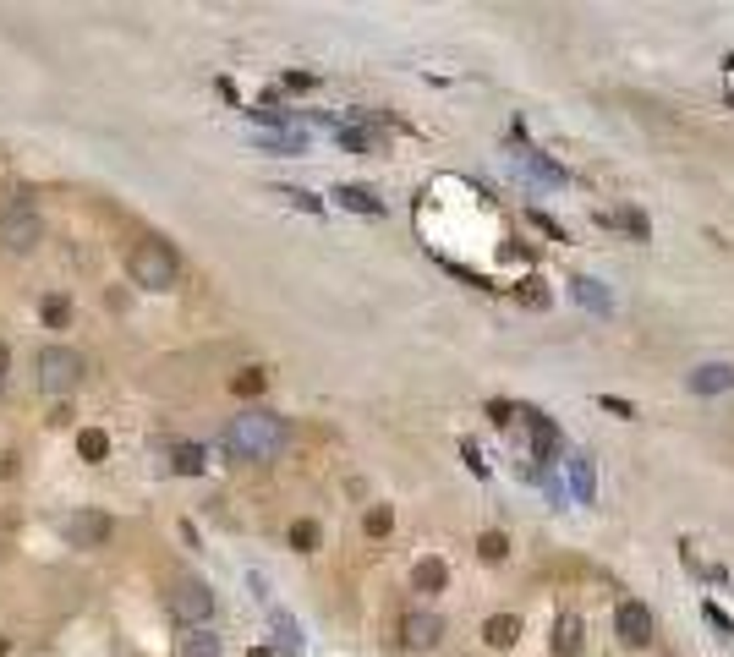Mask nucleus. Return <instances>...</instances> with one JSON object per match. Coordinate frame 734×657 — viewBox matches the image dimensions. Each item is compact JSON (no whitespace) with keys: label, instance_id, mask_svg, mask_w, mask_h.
Segmentation results:
<instances>
[{"label":"nucleus","instance_id":"nucleus-26","mask_svg":"<svg viewBox=\"0 0 734 657\" xmlns=\"http://www.w3.org/2000/svg\"><path fill=\"white\" fill-rule=\"evenodd\" d=\"M5 367H11V351H5V345H0V378H5Z\"/></svg>","mask_w":734,"mask_h":657},{"label":"nucleus","instance_id":"nucleus-4","mask_svg":"<svg viewBox=\"0 0 734 657\" xmlns=\"http://www.w3.org/2000/svg\"><path fill=\"white\" fill-rule=\"evenodd\" d=\"M170 614L181 620V625H208V614H214V592L203 587V581H192V576H181L176 587H170Z\"/></svg>","mask_w":734,"mask_h":657},{"label":"nucleus","instance_id":"nucleus-18","mask_svg":"<svg viewBox=\"0 0 734 657\" xmlns=\"http://www.w3.org/2000/svg\"><path fill=\"white\" fill-rule=\"evenodd\" d=\"M291 548H296V554H313V548H318V526H313V521H296V526H291Z\"/></svg>","mask_w":734,"mask_h":657},{"label":"nucleus","instance_id":"nucleus-23","mask_svg":"<svg viewBox=\"0 0 734 657\" xmlns=\"http://www.w3.org/2000/svg\"><path fill=\"white\" fill-rule=\"evenodd\" d=\"M713 384H718V389H724V384H734V378H729V367H702L697 389H713Z\"/></svg>","mask_w":734,"mask_h":657},{"label":"nucleus","instance_id":"nucleus-20","mask_svg":"<svg viewBox=\"0 0 734 657\" xmlns=\"http://www.w3.org/2000/svg\"><path fill=\"white\" fill-rule=\"evenodd\" d=\"M477 554L494 565V559H505L510 554V543H505V532H483V543H477Z\"/></svg>","mask_w":734,"mask_h":657},{"label":"nucleus","instance_id":"nucleus-10","mask_svg":"<svg viewBox=\"0 0 734 657\" xmlns=\"http://www.w3.org/2000/svg\"><path fill=\"white\" fill-rule=\"evenodd\" d=\"M483 636H488V647H516V636H521V620H516V614H494V620L483 625Z\"/></svg>","mask_w":734,"mask_h":657},{"label":"nucleus","instance_id":"nucleus-28","mask_svg":"<svg viewBox=\"0 0 734 657\" xmlns=\"http://www.w3.org/2000/svg\"><path fill=\"white\" fill-rule=\"evenodd\" d=\"M5 647H11V641H5V636H0V657H5Z\"/></svg>","mask_w":734,"mask_h":657},{"label":"nucleus","instance_id":"nucleus-3","mask_svg":"<svg viewBox=\"0 0 734 657\" xmlns=\"http://www.w3.org/2000/svg\"><path fill=\"white\" fill-rule=\"evenodd\" d=\"M126 269H132V280H137L143 291H170L176 274H181V263H176V252H170L165 241H137L132 258H126Z\"/></svg>","mask_w":734,"mask_h":657},{"label":"nucleus","instance_id":"nucleus-11","mask_svg":"<svg viewBox=\"0 0 734 657\" xmlns=\"http://www.w3.org/2000/svg\"><path fill=\"white\" fill-rule=\"evenodd\" d=\"M335 197H340L346 208H356V214H384V203H378V197H373L367 186H340Z\"/></svg>","mask_w":734,"mask_h":657},{"label":"nucleus","instance_id":"nucleus-6","mask_svg":"<svg viewBox=\"0 0 734 657\" xmlns=\"http://www.w3.org/2000/svg\"><path fill=\"white\" fill-rule=\"evenodd\" d=\"M110 515H99V510H77V515H66L60 521V537L71 543V548H99V543H110Z\"/></svg>","mask_w":734,"mask_h":657},{"label":"nucleus","instance_id":"nucleus-8","mask_svg":"<svg viewBox=\"0 0 734 657\" xmlns=\"http://www.w3.org/2000/svg\"><path fill=\"white\" fill-rule=\"evenodd\" d=\"M406 647H417V652H428V647H439V636H444V620L439 614H406Z\"/></svg>","mask_w":734,"mask_h":657},{"label":"nucleus","instance_id":"nucleus-12","mask_svg":"<svg viewBox=\"0 0 734 657\" xmlns=\"http://www.w3.org/2000/svg\"><path fill=\"white\" fill-rule=\"evenodd\" d=\"M263 384H269V373H263V367H241V373L230 378V389H236L241 400H252V395H263Z\"/></svg>","mask_w":734,"mask_h":657},{"label":"nucleus","instance_id":"nucleus-19","mask_svg":"<svg viewBox=\"0 0 734 657\" xmlns=\"http://www.w3.org/2000/svg\"><path fill=\"white\" fill-rule=\"evenodd\" d=\"M66 318H71V302H66V296H49V302H44V323H49V329H66Z\"/></svg>","mask_w":734,"mask_h":657},{"label":"nucleus","instance_id":"nucleus-13","mask_svg":"<svg viewBox=\"0 0 734 657\" xmlns=\"http://www.w3.org/2000/svg\"><path fill=\"white\" fill-rule=\"evenodd\" d=\"M170 466H176L181 477H197V472H203V450H197V444H176V455H170Z\"/></svg>","mask_w":734,"mask_h":657},{"label":"nucleus","instance_id":"nucleus-22","mask_svg":"<svg viewBox=\"0 0 734 657\" xmlns=\"http://www.w3.org/2000/svg\"><path fill=\"white\" fill-rule=\"evenodd\" d=\"M274 631H280V647H285V652H296V647H302V636H296V620H291V614H274Z\"/></svg>","mask_w":734,"mask_h":657},{"label":"nucleus","instance_id":"nucleus-2","mask_svg":"<svg viewBox=\"0 0 734 657\" xmlns=\"http://www.w3.org/2000/svg\"><path fill=\"white\" fill-rule=\"evenodd\" d=\"M33 373H38V389H44V395H71V389L82 384L88 362H82V351H71V345H44V351L33 356Z\"/></svg>","mask_w":734,"mask_h":657},{"label":"nucleus","instance_id":"nucleus-1","mask_svg":"<svg viewBox=\"0 0 734 657\" xmlns=\"http://www.w3.org/2000/svg\"><path fill=\"white\" fill-rule=\"evenodd\" d=\"M225 450L236 461H274L285 450V417H274V411H241L225 428Z\"/></svg>","mask_w":734,"mask_h":657},{"label":"nucleus","instance_id":"nucleus-15","mask_svg":"<svg viewBox=\"0 0 734 657\" xmlns=\"http://www.w3.org/2000/svg\"><path fill=\"white\" fill-rule=\"evenodd\" d=\"M554 647H559L565 657L581 652V620H576V614H565V620H559V641H554Z\"/></svg>","mask_w":734,"mask_h":657},{"label":"nucleus","instance_id":"nucleus-21","mask_svg":"<svg viewBox=\"0 0 734 657\" xmlns=\"http://www.w3.org/2000/svg\"><path fill=\"white\" fill-rule=\"evenodd\" d=\"M263 148H274V154H302V137H296V132H269Z\"/></svg>","mask_w":734,"mask_h":657},{"label":"nucleus","instance_id":"nucleus-25","mask_svg":"<svg viewBox=\"0 0 734 657\" xmlns=\"http://www.w3.org/2000/svg\"><path fill=\"white\" fill-rule=\"evenodd\" d=\"M620 225H625V230H636V236H647V219H642V214H620Z\"/></svg>","mask_w":734,"mask_h":657},{"label":"nucleus","instance_id":"nucleus-5","mask_svg":"<svg viewBox=\"0 0 734 657\" xmlns=\"http://www.w3.org/2000/svg\"><path fill=\"white\" fill-rule=\"evenodd\" d=\"M0 241H5V252H33V247L44 241V219H38L33 208L11 203V208L0 214Z\"/></svg>","mask_w":734,"mask_h":657},{"label":"nucleus","instance_id":"nucleus-27","mask_svg":"<svg viewBox=\"0 0 734 657\" xmlns=\"http://www.w3.org/2000/svg\"><path fill=\"white\" fill-rule=\"evenodd\" d=\"M252 657H274V652H269V647H252Z\"/></svg>","mask_w":734,"mask_h":657},{"label":"nucleus","instance_id":"nucleus-17","mask_svg":"<svg viewBox=\"0 0 734 657\" xmlns=\"http://www.w3.org/2000/svg\"><path fill=\"white\" fill-rule=\"evenodd\" d=\"M362 526H367V537H389V526H395V515H389V504H373Z\"/></svg>","mask_w":734,"mask_h":657},{"label":"nucleus","instance_id":"nucleus-7","mask_svg":"<svg viewBox=\"0 0 734 657\" xmlns=\"http://www.w3.org/2000/svg\"><path fill=\"white\" fill-rule=\"evenodd\" d=\"M614 625H620V641H625V647H647V641H653V614H647L642 603H620Z\"/></svg>","mask_w":734,"mask_h":657},{"label":"nucleus","instance_id":"nucleus-9","mask_svg":"<svg viewBox=\"0 0 734 657\" xmlns=\"http://www.w3.org/2000/svg\"><path fill=\"white\" fill-rule=\"evenodd\" d=\"M450 587V565L444 559H417L411 565V592H444Z\"/></svg>","mask_w":734,"mask_h":657},{"label":"nucleus","instance_id":"nucleus-16","mask_svg":"<svg viewBox=\"0 0 734 657\" xmlns=\"http://www.w3.org/2000/svg\"><path fill=\"white\" fill-rule=\"evenodd\" d=\"M77 455H82V461H104V455H110V439H104L99 428H88V433L77 439Z\"/></svg>","mask_w":734,"mask_h":657},{"label":"nucleus","instance_id":"nucleus-24","mask_svg":"<svg viewBox=\"0 0 734 657\" xmlns=\"http://www.w3.org/2000/svg\"><path fill=\"white\" fill-rule=\"evenodd\" d=\"M280 197H291V203H296V208H307V214H318V208H324V203H318L313 192H296V186H285Z\"/></svg>","mask_w":734,"mask_h":657},{"label":"nucleus","instance_id":"nucleus-14","mask_svg":"<svg viewBox=\"0 0 734 657\" xmlns=\"http://www.w3.org/2000/svg\"><path fill=\"white\" fill-rule=\"evenodd\" d=\"M181 657H219V636H208V631H192V636L181 641Z\"/></svg>","mask_w":734,"mask_h":657}]
</instances>
